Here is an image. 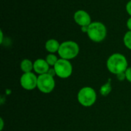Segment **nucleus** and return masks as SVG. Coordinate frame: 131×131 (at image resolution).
<instances>
[{
	"label": "nucleus",
	"instance_id": "nucleus-15",
	"mask_svg": "<svg viewBox=\"0 0 131 131\" xmlns=\"http://www.w3.org/2000/svg\"><path fill=\"white\" fill-rule=\"evenodd\" d=\"M125 74H126V80L131 83V67H128V68L125 71Z\"/></svg>",
	"mask_w": 131,
	"mask_h": 131
},
{
	"label": "nucleus",
	"instance_id": "nucleus-17",
	"mask_svg": "<svg viewBox=\"0 0 131 131\" xmlns=\"http://www.w3.org/2000/svg\"><path fill=\"white\" fill-rule=\"evenodd\" d=\"M117 78L119 81H123L124 79H126V74H125V72H123V73H120L118 74H117Z\"/></svg>",
	"mask_w": 131,
	"mask_h": 131
},
{
	"label": "nucleus",
	"instance_id": "nucleus-11",
	"mask_svg": "<svg viewBox=\"0 0 131 131\" xmlns=\"http://www.w3.org/2000/svg\"><path fill=\"white\" fill-rule=\"evenodd\" d=\"M20 68L23 73L32 72V70L34 69V62L28 58H25L20 64Z\"/></svg>",
	"mask_w": 131,
	"mask_h": 131
},
{
	"label": "nucleus",
	"instance_id": "nucleus-6",
	"mask_svg": "<svg viewBox=\"0 0 131 131\" xmlns=\"http://www.w3.org/2000/svg\"><path fill=\"white\" fill-rule=\"evenodd\" d=\"M56 76L61 79H66L68 78L73 73V66L70 61L59 58L55 65L53 67Z\"/></svg>",
	"mask_w": 131,
	"mask_h": 131
},
{
	"label": "nucleus",
	"instance_id": "nucleus-18",
	"mask_svg": "<svg viewBox=\"0 0 131 131\" xmlns=\"http://www.w3.org/2000/svg\"><path fill=\"white\" fill-rule=\"evenodd\" d=\"M126 25H127V28L128 31H131V17H130V18L127 20Z\"/></svg>",
	"mask_w": 131,
	"mask_h": 131
},
{
	"label": "nucleus",
	"instance_id": "nucleus-10",
	"mask_svg": "<svg viewBox=\"0 0 131 131\" xmlns=\"http://www.w3.org/2000/svg\"><path fill=\"white\" fill-rule=\"evenodd\" d=\"M60 45L61 43L58 40L54 38H51L46 41L45 48L49 54H55L58 52Z\"/></svg>",
	"mask_w": 131,
	"mask_h": 131
},
{
	"label": "nucleus",
	"instance_id": "nucleus-21",
	"mask_svg": "<svg viewBox=\"0 0 131 131\" xmlns=\"http://www.w3.org/2000/svg\"><path fill=\"white\" fill-rule=\"evenodd\" d=\"M0 121H1V127H0V130H3V126H4V122H3V119L0 118Z\"/></svg>",
	"mask_w": 131,
	"mask_h": 131
},
{
	"label": "nucleus",
	"instance_id": "nucleus-2",
	"mask_svg": "<svg viewBox=\"0 0 131 131\" xmlns=\"http://www.w3.org/2000/svg\"><path fill=\"white\" fill-rule=\"evenodd\" d=\"M87 35L91 41L95 43L102 42L107 37V29L106 25L98 21H92L88 26V30Z\"/></svg>",
	"mask_w": 131,
	"mask_h": 131
},
{
	"label": "nucleus",
	"instance_id": "nucleus-3",
	"mask_svg": "<svg viewBox=\"0 0 131 131\" xmlns=\"http://www.w3.org/2000/svg\"><path fill=\"white\" fill-rule=\"evenodd\" d=\"M79 52H80L79 45L74 41L68 40L61 43L58 54L60 58L70 61L75 58L79 54Z\"/></svg>",
	"mask_w": 131,
	"mask_h": 131
},
{
	"label": "nucleus",
	"instance_id": "nucleus-13",
	"mask_svg": "<svg viewBox=\"0 0 131 131\" xmlns=\"http://www.w3.org/2000/svg\"><path fill=\"white\" fill-rule=\"evenodd\" d=\"M111 91V79L107 81V84H104L101 89H100V93L103 96H107L110 92Z\"/></svg>",
	"mask_w": 131,
	"mask_h": 131
},
{
	"label": "nucleus",
	"instance_id": "nucleus-19",
	"mask_svg": "<svg viewBox=\"0 0 131 131\" xmlns=\"http://www.w3.org/2000/svg\"><path fill=\"white\" fill-rule=\"evenodd\" d=\"M3 39H4V34H3V31L1 30L0 31V44L3 43Z\"/></svg>",
	"mask_w": 131,
	"mask_h": 131
},
{
	"label": "nucleus",
	"instance_id": "nucleus-20",
	"mask_svg": "<svg viewBox=\"0 0 131 131\" xmlns=\"http://www.w3.org/2000/svg\"><path fill=\"white\" fill-rule=\"evenodd\" d=\"M81 31L82 32L87 33L88 30V26H83V27H81Z\"/></svg>",
	"mask_w": 131,
	"mask_h": 131
},
{
	"label": "nucleus",
	"instance_id": "nucleus-12",
	"mask_svg": "<svg viewBox=\"0 0 131 131\" xmlns=\"http://www.w3.org/2000/svg\"><path fill=\"white\" fill-rule=\"evenodd\" d=\"M58 59L59 58L57 57L55 54H48L45 58V60L50 67H54L57 63V61H58Z\"/></svg>",
	"mask_w": 131,
	"mask_h": 131
},
{
	"label": "nucleus",
	"instance_id": "nucleus-14",
	"mask_svg": "<svg viewBox=\"0 0 131 131\" xmlns=\"http://www.w3.org/2000/svg\"><path fill=\"white\" fill-rule=\"evenodd\" d=\"M123 41H124L125 47L127 49L131 50V31H127L125 33L123 38Z\"/></svg>",
	"mask_w": 131,
	"mask_h": 131
},
{
	"label": "nucleus",
	"instance_id": "nucleus-4",
	"mask_svg": "<svg viewBox=\"0 0 131 131\" xmlns=\"http://www.w3.org/2000/svg\"><path fill=\"white\" fill-rule=\"evenodd\" d=\"M97 100V93L91 87H84L78 93V101L83 107L93 106Z\"/></svg>",
	"mask_w": 131,
	"mask_h": 131
},
{
	"label": "nucleus",
	"instance_id": "nucleus-7",
	"mask_svg": "<svg viewBox=\"0 0 131 131\" xmlns=\"http://www.w3.org/2000/svg\"><path fill=\"white\" fill-rule=\"evenodd\" d=\"M38 76L33 72L23 73L20 78V84L21 88L26 91H32L37 88Z\"/></svg>",
	"mask_w": 131,
	"mask_h": 131
},
{
	"label": "nucleus",
	"instance_id": "nucleus-8",
	"mask_svg": "<svg viewBox=\"0 0 131 131\" xmlns=\"http://www.w3.org/2000/svg\"><path fill=\"white\" fill-rule=\"evenodd\" d=\"M73 18H74V22L80 27L89 26L92 22L91 17L90 14L84 9L77 10L74 13Z\"/></svg>",
	"mask_w": 131,
	"mask_h": 131
},
{
	"label": "nucleus",
	"instance_id": "nucleus-5",
	"mask_svg": "<svg viewBox=\"0 0 131 131\" xmlns=\"http://www.w3.org/2000/svg\"><path fill=\"white\" fill-rule=\"evenodd\" d=\"M37 88L44 94H49L55 88V81L48 73L38 76Z\"/></svg>",
	"mask_w": 131,
	"mask_h": 131
},
{
	"label": "nucleus",
	"instance_id": "nucleus-9",
	"mask_svg": "<svg viewBox=\"0 0 131 131\" xmlns=\"http://www.w3.org/2000/svg\"><path fill=\"white\" fill-rule=\"evenodd\" d=\"M49 64L47 63L45 59L38 58L34 61V71L38 75L47 74L50 69Z\"/></svg>",
	"mask_w": 131,
	"mask_h": 131
},
{
	"label": "nucleus",
	"instance_id": "nucleus-1",
	"mask_svg": "<svg viewBox=\"0 0 131 131\" xmlns=\"http://www.w3.org/2000/svg\"><path fill=\"white\" fill-rule=\"evenodd\" d=\"M107 68L115 75L125 72L128 68L127 59L123 54L114 53L107 60Z\"/></svg>",
	"mask_w": 131,
	"mask_h": 131
},
{
	"label": "nucleus",
	"instance_id": "nucleus-16",
	"mask_svg": "<svg viewBox=\"0 0 131 131\" xmlns=\"http://www.w3.org/2000/svg\"><path fill=\"white\" fill-rule=\"evenodd\" d=\"M126 12L127 13L130 15V17H131V0L128 1L127 3L126 4Z\"/></svg>",
	"mask_w": 131,
	"mask_h": 131
}]
</instances>
